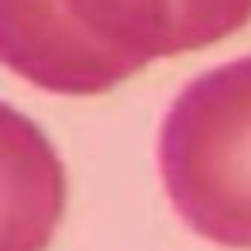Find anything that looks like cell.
<instances>
[{
  "instance_id": "1",
  "label": "cell",
  "mask_w": 251,
  "mask_h": 251,
  "mask_svg": "<svg viewBox=\"0 0 251 251\" xmlns=\"http://www.w3.org/2000/svg\"><path fill=\"white\" fill-rule=\"evenodd\" d=\"M172 55V0H0V66L45 93L97 97Z\"/></svg>"
},
{
  "instance_id": "2",
  "label": "cell",
  "mask_w": 251,
  "mask_h": 251,
  "mask_svg": "<svg viewBox=\"0 0 251 251\" xmlns=\"http://www.w3.org/2000/svg\"><path fill=\"white\" fill-rule=\"evenodd\" d=\"M158 172L189 230L220 248H251V55L196 76L172 100Z\"/></svg>"
},
{
  "instance_id": "3",
  "label": "cell",
  "mask_w": 251,
  "mask_h": 251,
  "mask_svg": "<svg viewBox=\"0 0 251 251\" xmlns=\"http://www.w3.org/2000/svg\"><path fill=\"white\" fill-rule=\"evenodd\" d=\"M66 210V169L45 131L0 100V251H45Z\"/></svg>"
}]
</instances>
